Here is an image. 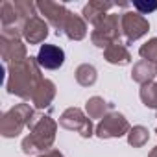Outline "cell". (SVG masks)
I'll use <instances>...</instances> for the list:
<instances>
[{
    "label": "cell",
    "mask_w": 157,
    "mask_h": 157,
    "mask_svg": "<svg viewBox=\"0 0 157 157\" xmlns=\"http://www.w3.org/2000/svg\"><path fill=\"white\" fill-rule=\"evenodd\" d=\"M44 82L41 74V67L37 57H26L17 63L8 65V78H6V91L13 96L22 100H32L39 85Z\"/></svg>",
    "instance_id": "1"
},
{
    "label": "cell",
    "mask_w": 157,
    "mask_h": 157,
    "mask_svg": "<svg viewBox=\"0 0 157 157\" xmlns=\"http://www.w3.org/2000/svg\"><path fill=\"white\" fill-rule=\"evenodd\" d=\"M30 133L22 139L21 148L24 155H41L48 150H52L56 142V133H57V122L50 117L44 115L43 111H37L32 115L28 122Z\"/></svg>",
    "instance_id": "2"
},
{
    "label": "cell",
    "mask_w": 157,
    "mask_h": 157,
    "mask_svg": "<svg viewBox=\"0 0 157 157\" xmlns=\"http://www.w3.org/2000/svg\"><path fill=\"white\" fill-rule=\"evenodd\" d=\"M35 109L30 104H17L10 111H6L0 118V135L4 139H15L22 133L24 128H28V122Z\"/></svg>",
    "instance_id": "3"
},
{
    "label": "cell",
    "mask_w": 157,
    "mask_h": 157,
    "mask_svg": "<svg viewBox=\"0 0 157 157\" xmlns=\"http://www.w3.org/2000/svg\"><path fill=\"white\" fill-rule=\"evenodd\" d=\"M120 17H122V15L109 13L100 24L94 26V30L91 32V41H93L94 46L105 50V48L111 46L113 43H118V41H120V37H122Z\"/></svg>",
    "instance_id": "4"
},
{
    "label": "cell",
    "mask_w": 157,
    "mask_h": 157,
    "mask_svg": "<svg viewBox=\"0 0 157 157\" xmlns=\"http://www.w3.org/2000/svg\"><path fill=\"white\" fill-rule=\"evenodd\" d=\"M59 126L68 129V131H78L80 137L83 139H89L94 135V126H93V120L87 117L85 111H82L80 107H68L61 113L59 117Z\"/></svg>",
    "instance_id": "5"
},
{
    "label": "cell",
    "mask_w": 157,
    "mask_h": 157,
    "mask_svg": "<svg viewBox=\"0 0 157 157\" xmlns=\"http://www.w3.org/2000/svg\"><path fill=\"white\" fill-rule=\"evenodd\" d=\"M129 129H131V126H129L128 118L118 111H111L98 122L94 135L98 139H120V137L128 135Z\"/></svg>",
    "instance_id": "6"
},
{
    "label": "cell",
    "mask_w": 157,
    "mask_h": 157,
    "mask_svg": "<svg viewBox=\"0 0 157 157\" xmlns=\"http://www.w3.org/2000/svg\"><path fill=\"white\" fill-rule=\"evenodd\" d=\"M35 4H37V10L41 11L43 19L56 30V33L63 35L65 24H67V21H68L72 11H68L65 4L52 2V0H41V2H35Z\"/></svg>",
    "instance_id": "7"
},
{
    "label": "cell",
    "mask_w": 157,
    "mask_h": 157,
    "mask_svg": "<svg viewBox=\"0 0 157 157\" xmlns=\"http://www.w3.org/2000/svg\"><path fill=\"white\" fill-rule=\"evenodd\" d=\"M120 24H122L124 44H131L133 41L144 37L148 33V30H150L148 19H144V15H140L137 11H126V13H122Z\"/></svg>",
    "instance_id": "8"
},
{
    "label": "cell",
    "mask_w": 157,
    "mask_h": 157,
    "mask_svg": "<svg viewBox=\"0 0 157 157\" xmlns=\"http://www.w3.org/2000/svg\"><path fill=\"white\" fill-rule=\"evenodd\" d=\"M37 63L41 68L46 70H57L65 63V50L57 44H41L37 52Z\"/></svg>",
    "instance_id": "9"
},
{
    "label": "cell",
    "mask_w": 157,
    "mask_h": 157,
    "mask_svg": "<svg viewBox=\"0 0 157 157\" xmlns=\"http://www.w3.org/2000/svg\"><path fill=\"white\" fill-rule=\"evenodd\" d=\"M0 56L6 65L10 63H17L28 57V50L26 44L22 43V39H6L0 37Z\"/></svg>",
    "instance_id": "10"
},
{
    "label": "cell",
    "mask_w": 157,
    "mask_h": 157,
    "mask_svg": "<svg viewBox=\"0 0 157 157\" xmlns=\"http://www.w3.org/2000/svg\"><path fill=\"white\" fill-rule=\"evenodd\" d=\"M22 37L28 44H41L48 37V22L43 17H33L24 22L22 26Z\"/></svg>",
    "instance_id": "11"
},
{
    "label": "cell",
    "mask_w": 157,
    "mask_h": 157,
    "mask_svg": "<svg viewBox=\"0 0 157 157\" xmlns=\"http://www.w3.org/2000/svg\"><path fill=\"white\" fill-rule=\"evenodd\" d=\"M117 4L115 2H105V0H91L83 6V11H82V17L85 19V22H91L93 26L100 24L109 13V10H113Z\"/></svg>",
    "instance_id": "12"
},
{
    "label": "cell",
    "mask_w": 157,
    "mask_h": 157,
    "mask_svg": "<svg viewBox=\"0 0 157 157\" xmlns=\"http://www.w3.org/2000/svg\"><path fill=\"white\" fill-rule=\"evenodd\" d=\"M56 93H57L56 83H54L52 80H44V82L39 85V89L35 91V94L32 96V104H33V107H35L37 111L48 109V107L52 105L54 98H56Z\"/></svg>",
    "instance_id": "13"
},
{
    "label": "cell",
    "mask_w": 157,
    "mask_h": 157,
    "mask_svg": "<svg viewBox=\"0 0 157 157\" xmlns=\"http://www.w3.org/2000/svg\"><path fill=\"white\" fill-rule=\"evenodd\" d=\"M104 59L111 65H117V67H126L131 63V54L128 50V46L118 41V43H113L111 46H107L104 50Z\"/></svg>",
    "instance_id": "14"
},
{
    "label": "cell",
    "mask_w": 157,
    "mask_h": 157,
    "mask_svg": "<svg viewBox=\"0 0 157 157\" xmlns=\"http://www.w3.org/2000/svg\"><path fill=\"white\" fill-rule=\"evenodd\" d=\"M155 76H157V70H155V63H150V61H137L131 68V80L135 83H139L140 87L142 85H148L155 80Z\"/></svg>",
    "instance_id": "15"
},
{
    "label": "cell",
    "mask_w": 157,
    "mask_h": 157,
    "mask_svg": "<svg viewBox=\"0 0 157 157\" xmlns=\"http://www.w3.org/2000/svg\"><path fill=\"white\" fill-rule=\"evenodd\" d=\"M63 35H67L70 41H82V39H85V35H87V22H85V19L82 15L70 13L68 21L65 24Z\"/></svg>",
    "instance_id": "16"
},
{
    "label": "cell",
    "mask_w": 157,
    "mask_h": 157,
    "mask_svg": "<svg viewBox=\"0 0 157 157\" xmlns=\"http://www.w3.org/2000/svg\"><path fill=\"white\" fill-rule=\"evenodd\" d=\"M113 111V104H109L107 100H104L102 96H91L85 102V113L87 117L93 118H104L105 115H109Z\"/></svg>",
    "instance_id": "17"
},
{
    "label": "cell",
    "mask_w": 157,
    "mask_h": 157,
    "mask_svg": "<svg viewBox=\"0 0 157 157\" xmlns=\"http://www.w3.org/2000/svg\"><path fill=\"white\" fill-rule=\"evenodd\" d=\"M0 21H2V28H10V26H24L22 17L19 15L15 2L11 0H4L2 6H0Z\"/></svg>",
    "instance_id": "18"
},
{
    "label": "cell",
    "mask_w": 157,
    "mask_h": 157,
    "mask_svg": "<svg viewBox=\"0 0 157 157\" xmlns=\"http://www.w3.org/2000/svg\"><path fill=\"white\" fill-rule=\"evenodd\" d=\"M74 76H76V82L80 83L82 87H93L96 83V80H98V70L93 65L83 63V65H80L76 68Z\"/></svg>",
    "instance_id": "19"
},
{
    "label": "cell",
    "mask_w": 157,
    "mask_h": 157,
    "mask_svg": "<svg viewBox=\"0 0 157 157\" xmlns=\"http://www.w3.org/2000/svg\"><path fill=\"white\" fill-rule=\"evenodd\" d=\"M150 140V131L144 126H133L128 133V144L133 148H142Z\"/></svg>",
    "instance_id": "20"
},
{
    "label": "cell",
    "mask_w": 157,
    "mask_h": 157,
    "mask_svg": "<svg viewBox=\"0 0 157 157\" xmlns=\"http://www.w3.org/2000/svg\"><path fill=\"white\" fill-rule=\"evenodd\" d=\"M139 96H140V102L148 109H155L157 111V82L142 85L140 91H139Z\"/></svg>",
    "instance_id": "21"
},
{
    "label": "cell",
    "mask_w": 157,
    "mask_h": 157,
    "mask_svg": "<svg viewBox=\"0 0 157 157\" xmlns=\"http://www.w3.org/2000/svg\"><path fill=\"white\" fill-rule=\"evenodd\" d=\"M15 8H17V11L24 22L37 17V4L35 2H30V0H15Z\"/></svg>",
    "instance_id": "22"
},
{
    "label": "cell",
    "mask_w": 157,
    "mask_h": 157,
    "mask_svg": "<svg viewBox=\"0 0 157 157\" xmlns=\"http://www.w3.org/2000/svg\"><path fill=\"white\" fill-rule=\"evenodd\" d=\"M139 56H140L144 61L157 63V37L148 39V41L139 48Z\"/></svg>",
    "instance_id": "23"
},
{
    "label": "cell",
    "mask_w": 157,
    "mask_h": 157,
    "mask_svg": "<svg viewBox=\"0 0 157 157\" xmlns=\"http://www.w3.org/2000/svg\"><path fill=\"white\" fill-rule=\"evenodd\" d=\"M133 8L140 15L153 13L157 10V0H133Z\"/></svg>",
    "instance_id": "24"
},
{
    "label": "cell",
    "mask_w": 157,
    "mask_h": 157,
    "mask_svg": "<svg viewBox=\"0 0 157 157\" xmlns=\"http://www.w3.org/2000/svg\"><path fill=\"white\" fill-rule=\"evenodd\" d=\"M37 157H65L57 148H52V150H48V151H44V153H41V155H37Z\"/></svg>",
    "instance_id": "25"
},
{
    "label": "cell",
    "mask_w": 157,
    "mask_h": 157,
    "mask_svg": "<svg viewBox=\"0 0 157 157\" xmlns=\"http://www.w3.org/2000/svg\"><path fill=\"white\" fill-rule=\"evenodd\" d=\"M148 157H157V146H153V148H151V151L148 153Z\"/></svg>",
    "instance_id": "26"
},
{
    "label": "cell",
    "mask_w": 157,
    "mask_h": 157,
    "mask_svg": "<svg viewBox=\"0 0 157 157\" xmlns=\"http://www.w3.org/2000/svg\"><path fill=\"white\" fill-rule=\"evenodd\" d=\"M155 70H157V63H155Z\"/></svg>",
    "instance_id": "27"
},
{
    "label": "cell",
    "mask_w": 157,
    "mask_h": 157,
    "mask_svg": "<svg viewBox=\"0 0 157 157\" xmlns=\"http://www.w3.org/2000/svg\"><path fill=\"white\" fill-rule=\"evenodd\" d=\"M155 133H157V128H155Z\"/></svg>",
    "instance_id": "28"
}]
</instances>
